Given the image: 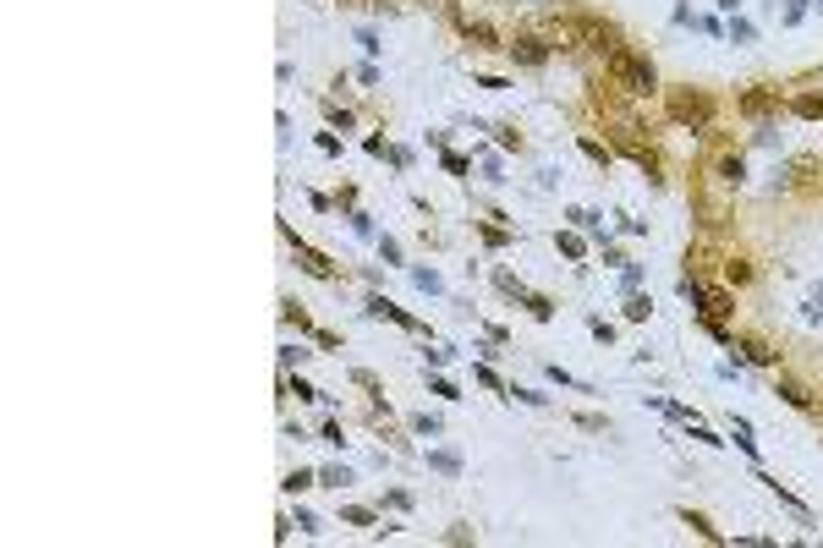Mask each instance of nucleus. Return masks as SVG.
Segmentation results:
<instances>
[{"label": "nucleus", "mask_w": 823, "mask_h": 548, "mask_svg": "<svg viewBox=\"0 0 823 548\" xmlns=\"http://www.w3.org/2000/svg\"><path fill=\"white\" fill-rule=\"evenodd\" d=\"M735 110L752 115V121H769V115L780 110V94H774V88H746V94L735 99Z\"/></svg>", "instance_id": "20e7f679"}, {"label": "nucleus", "mask_w": 823, "mask_h": 548, "mask_svg": "<svg viewBox=\"0 0 823 548\" xmlns=\"http://www.w3.org/2000/svg\"><path fill=\"white\" fill-rule=\"evenodd\" d=\"M505 50H511V55H516L522 66H543V60H549V44H543V39H532V33H522V39H511Z\"/></svg>", "instance_id": "39448f33"}, {"label": "nucleus", "mask_w": 823, "mask_h": 548, "mask_svg": "<svg viewBox=\"0 0 823 548\" xmlns=\"http://www.w3.org/2000/svg\"><path fill=\"white\" fill-rule=\"evenodd\" d=\"M626 318H632V324H643V318H648V297H632V307H626Z\"/></svg>", "instance_id": "dca6fc26"}, {"label": "nucleus", "mask_w": 823, "mask_h": 548, "mask_svg": "<svg viewBox=\"0 0 823 548\" xmlns=\"http://www.w3.org/2000/svg\"><path fill=\"white\" fill-rule=\"evenodd\" d=\"M582 154H587L593 165H609V149H604V143H593V137H582Z\"/></svg>", "instance_id": "4468645a"}, {"label": "nucleus", "mask_w": 823, "mask_h": 548, "mask_svg": "<svg viewBox=\"0 0 823 548\" xmlns=\"http://www.w3.org/2000/svg\"><path fill=\"white\" fill-rule=\"evenodd\" d=\"M560 39L566 44H582V50H615L621 39H615V28L609 23H598V17H571V23H560Z\"/></svg>", "instance_id": "7ed1b4c3"}, {"label": "nucleus", "mask_w": 823, "mask_h": 548, "mask_svg": "<svg viewBox=\"0 0 823 548\" xmlns=\"http://www.w3.org/2000/svg\"><path fill=\"white\" fill-rule=\"evenodd\" d=\"M297 263H302V269L313 274V280H335V269H329V258H324V252H313V247H302V242H297Z\"/></svg>", "instance_id": "423d86ee"}, {"label": "nucleus", "mask_w": 823, "mask_h": 548, "mask_svg": "<svg viewBox=\"0 0 823 548\" xmlns=\"http://www.w3.org/2000/svg\"><path fill=\"white\" fill-rule=\"evenodd\" d=\"M664 110H670L675 126H692V132H703V126L714 121V99L698 94V88H670V94H664Z\"/></svg>", "instance_id": "f03ea898"}, {"label": "nucleus", "mask_w": 823, "mask_h": 548, "mask_svg": "<svg viewBox=\"0 0 823 548\" xmlns=\"http://www.w3.org/2000/svg\"><path fill=\"white\" fill-rule=\"evenodd\" d=\"M286 324H297V329H308V334H313V318L302 313V302H286Z\"/></svg>", "instance_id": "ddd939ff"}, {"label": "nucleus", "mask_w": 823, "mask_h": 548, "mask_svg": "<svg viewBox=\"0 0 823 548\" xmlns=\"http://www.w3.org/2000/svg\"><path fill=\"white\" fill-rule=\"evenodd\" d=\"M423 6H439V12H456V0H423Z\"/></svg>", "instance_id": "a211bd4d"}, {"label": "nucleus", "mask_w": 823, "mask_h": 548, "mask_svg": "<svg viewBox=\"0 0 823 548\" xmlns=\"http://www.w3.org/2000/svg\"><path fill=\"white\" fill-rule=\"evenodd\" d=\"M791 110H796L801 121H823V99H818V94H801V99H791Z\"/></svg>", "instance_id": "9d476101"}, {"label": "nucleus", "mask_w": 823, "mask_h": 548, "mask_svg": "<svg viewBox=\"0 0 823 548\" xmlns=\"http://www.w3.org/2000/svg\"><path fill=\"white\" fill-rule=\"evenodd\" d=\"M680 521H686V526H692L698 537H708V543H725V537H719V526H714L708 516H698V510H680Z\"/></svg>", "instance_id": "0eeeda50"}, {"label": "nucleus", "mask_w": 823, "mask_h": 548, "mask_svg": "<svg viewBox=\"0 0 823 548\" xmlns=\"http://www.w3.org/2000/svg\"><path fill=\"white\" fill-rule=\"evenodd\" d=\"M780 395H785V400H791L796 411H812V389H801L796 379H780Z\"/></svg>", "instance_id": "6e6552de"}, {"label": "nucleus", "mask_w": 823, "mask_h": 548, "mask_svg": "<svg viewBox=\"0 0 823 548\" xmlns=\"http://www.w3.org/2000/svg\"><path fill=\"white\" fill-rule=\"evenodd\" d=\"M741 352H746V362H763V368L774 362V352L763 346V340H758V334H741Z\"/></svg>", "instance_id": "1a4fd4ad"}, {"label": "nucleus", "mask_w": 823, "mask_h": 548, "mask_svg": "<svg viewBox=\"0 0 823 548\" xmlns=\"http://www.w3.org/2000/svg\"><path fill=\"white\" fill-rule=\"evenodd\" d=\"M286 389H291V395H297V400H319V389H313V384H302V379H291V384H286Z\"/></svg>", "instance_id": "f3484780"}, {"label": "nucleus", "mask_w": 823, "mask_h": 548, "mask_svg": "<svg viewBox=\"0 0 823 548\" xmlns=\"http://www.w3.org/2000/svg\"><path fill=\"white\" fill-rule=\"evenodd\" d=\"M604 66H609V83L621 88V94H659V72H653V60L648 55H637V50H621L615 44L609 55H604Z\"/></svg>", "instance_id": "f257e3e1"}, {"label": "nucleus", "mask_w": 823, "mask_h": 548, "mask_svg": "<svg viewBox=\"0 0 823 548\" xmlns=\"http://www.w3.org/2000/svg\"><path fill=\"white\" fill-rule=\"evenodd\" d=\"M719 176H725V181H741V176H746V160H741V154H725V160H719Z\"/></svg>", "instance_id": "f8f14e48"}, {"label": "nucleus", "mask_w": 823, "mask_h": 548, "mask_svg": "<svg viewBox=\"0 0 823 548\" xmlns=\"http://www.w3.org/2000/svg\"><path fill=\"white\" fill-rule=\"evenodd\" d=\"M302 489H313V471H291L286 477V494H302Z\"/></svg>", "instance_id": "2eb2a0df"}, {"label": "nucleus", "mask_w": 823, "mask_h": 548, "mask_svg": "<svg viewBox=\"0 0 823 548\" xmlns=\"http://www.w3.org/2000/svg\"><path fill=\"white\" fill-rule=\"evenodd\" d=\"M725 280H730V286H746V280H752V263H746V258H730V263H725Z\"/></svg>", "instance_id": "9b49d317"}]
</instances>
